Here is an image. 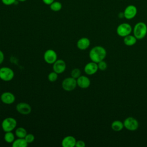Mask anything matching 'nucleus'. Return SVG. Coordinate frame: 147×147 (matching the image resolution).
<instances>
[{
	"mask_svg": "<svg viewBox=\"0 0 147 147\" xmlns=\"http://www.w3.org/2000/svg\"><path fill=\"white\" fill-rule=\"evenodd\" d=\"M106 55L107 51L106 49L100 45L94 47L89 52V57L91 60L96 63L104 60Z\"/></svg>",
	"mask_w": 147,
	"mask_h": 147,
	"instance_id": "1",
	"label": "nucleus"
},
{
	"mask_svg": "<svg viewBox=\"0 0 147 147\" xmlns=\"http://www.w3.org/2000/svg\"><path fill=\"white\" fill-rule=\"evenodd\" d=\"M133 35L137 40L143 39L147 34V25L144 22H138L133 29Z\"/></svg>",
	"mask_w": 147,
	"mask_h": 147,
	"instance_id": "2",
	"label": "nucleus"
},
{
	"mask_svg": "<svg viewBox=\"0 0 147 147\" xmlns=\"http://www.w3.org/2000/svg\"><path fill=\"white\" fill-rule=\"evenodd\" d=\"M133 31L132 26L127 22L120 24L117 28L116 32L117 34L122 37H125L131 34Z\"/></svg>",
	"mask_w": 147,
	"mask_h": 147,
	"instance_id": "3",
	"label": "nucleus"
},
{
	"mask_svg": "<svg viewBox=\"0 0 147 147\" xmlns=\"http://www.w3.org/2000/svg\"><path fill=\"white\" fill-rule=\"evenodd\" d=\"M1 126L4 131H11L17 126V121L12 117L6 118L3 120Z\"/></svg>",
	"mask_w": 147,
	"mask_h": 147,
	"instance_id": "4",
	"label": "nucleus"
},
{
	"mask_svg": "<svg viewBox=\"0 0 147 147\" xmlns=\"http://www.w3.org/2000/svg\"><path fill=\"white\" fill-rule=\"evenodd\" d=\"M124 127L129 131H135L139 126L138 121L134 117H129L125 118L123 122Z\"/></svg>",
	"mask_w": 147,
	"mask_h": 147,
	"instance_id": "5",
	"label": "nucleus"
},
{
	"mask_svg": "<svg viewBox=\"0 0 147 147\" xmlns=\"http://www.w3.org/2000/svg\"><path fill=\"white\" fill-rule=\"evenodd\" d=\"M14 76V71L9 67H3L0 68V79L5 82L11 80Z\"/></svg>",
	"mask_w": 147,
	"mask_h": 147,
	"instance_id": "6",
	"label": "nucleus"
},
{
	"mask_svg": "<svg viewBox=\"0 0 147 147\" xmlns=\"http://www.w3.org/2000/svg\"><path fill=\"white\" fill-rule=\"evenodd\" d=\"M61 86L62 88L67 91H72L77 86L76 79L72 77L67 78L62 82Z\"/></svg>",
	"mask_w": 147,
	"mask_h": 147,
	"instance_id": "7",
	"label": "nucleus"
},
{
	"mask_svg": "<svg viewBox=\"0 0 147 147\" xmlns=\"http://www.w3.org/2000/svg\"><path fill=\"white\" fill-rule=\"evenodd\" d=\"M123 12L125 18L131 20L136 16L137 14V8L133 5H129L125 7Z\"/></svg>",
	"mask_w": 147,
	"mask_h": 147,
	"instance_id": "8",
	"label": "nucleus"
},
{
	"mask_svg": "<svg viewBox=\"0 0 147 147\" xmlns=\"http://www.w3.org/2000/svg\"><path fill=\"white\" fill-rule=\"evenodd\" d=\"M44 59L48 64H53L57 60V53L53 49H48L44 54Z\"/></svg>",
	"mask_w": 147,
	"mask_h": 147,
	"instance_id": "9",
	"label": "nucleus"
},
{
	"mask_svg": "<svg viewBox=\"0 0 147 147\" xmlns=\"http://www.w3.org/2000/svg\"><path fill=\"white\" fill-rule=\"evenodd\" d=\"M98 64L94 61H91L86 64L84 68L85 73L88 75H92L96 73L98 70Z\"/></svg>",
	"mask_w": 147,
	"mask_h": 147,
	"instance_id": "10",
	"label": "nucleus"
},
{
	"mask_svg": "<svg viewBox=\"0 0 147 147\" xmlns=\"http://www.w3.org/2000/svg\"><path fill=\"white\" fill-rule=\"evenodd\" d=\"M16 110L21 114L28 115L31 113L32 108L29 104L25 102H21L17 105Z\"/></svg>",
	"mask_w": 147,
	"mask_h": 147,
	"instance_id": "11",
	"label": "nucleus"
},
{
	"mask_svg": "<svg viewBox=\"0 0 147 147\" xmlns=\"http://www.w3.org/2000/svg\"><path fill=\"white\" fill-rule=\"evenodd\" d=\"M65 68H66V64L63 60H61V59L57 60L53 64V71H55L58 74L63 73L65 70Z\"/></svg>",
	"mask_w": 147,
	"mask_h": 147,
	"instance_id": "12",
	"label": "nucleus"
},
{
	"mask_svg": "<svg viewBox=\"0 0 147 147\" xmlns=\"http://www.w3.org/2000/svg\"><path fill=\"white\" fill-rule=\"evenodd\" d=\"M15 99V96L10 92H4L1 95V101L3 103L7 105H10L14 103Z\"/></svg>",
	"mask_w": 147,
	"mask_h": 147,
	"instance_id": "13",
	"label": "nucleus"
},
{
	"mask_svg": "<svg viewBox=\"0 0 147 147\" xmlns=\"http://www.w3.org/2000/svg\"><path fill=\"white\" fill-rule=\"evenodd\" d=\"M77 86H78L81 88H88L91 84V81L90 79L84 75L80 76L78 78L76 79Z\"/></svg>",
	"mask_w": 147,
	"mask_h": 147,
	"instance_id": "14",
	"label": "nucleus"
},
{
	"mask_svg": "<svg viewBox=\"0 0 147 147\" xmlns=\"http://www.w3.org/2000/svg\"><path fill=\"white\" fill-rule=\"evenodd\" d=\"M76 140L75 138L72 136H68L65 137L62 141L61 145L63 147H74L75 146Z\"/></svg>",
	"mask_w": 147,
	"mask_h": 147,
	"instance_id": "15",
	"label": "nucleus"
},
{
	"mask_svg": "<svg viewBox=\"0 0 147 147\" xmlns=\"http://www.w3.org/2000/svg\"><path fill=\"white\" fill-rule=\"evenodd\" d=\"M77 47L80 50H85L90 45V41L87 37H82L78 40L76 44Z\"/></svg>",
	"mask_w": 147,
	"mask_h": 147,
	"instance_id": "16",
	"label": "nucleus"
},
{
	"mask_svg": "<svg viewBox=\"0 0 147 147\" xmlns=\"http://www.w3.org/2000/svg\"><path fill=\"white\" fill-rule=\"evenodd\" d=\"M137 39L134 35H127L123 37V43L126 46H133L136 44Z\"/></svg>",
	"mask_w": 147,
	"mask_h": 147,
	"instance_id": "17",
	"label": "nucleus"
},
{
	"mask_svg": "<svg viewBox=\"0 0 147 147\" xmlns=\"http://www.w3.org/2000/svg\"><path fill=\"white\" fill-rule=\"evenodd\" d=\"M111 127L115 131H120L124 127L123 123L119 120L114 121L111 124Z\"/></svg>",
	"mask_w": 147,
	"mask_h": 147,
	"instance_id": "18",
	"label": "nucleus"
},
{
	"mask_svg": "<svg viewBox=\"0 0 147 147\" xmlns=\"http://www.w3.org/2000/svg\"><path fill=\"white\" fill-rule=\"evenodd\" d=\"M28 143L26 142L24 138H18L15 140L12 143L13 147H26Z\"/></svg>",
	"mask_w": 147,
	"mask_h": 147,
	"instance_id": "19",
	"label": "nucleus"
},
{
	"mask_svg": "<svg viewBox=\"0 0 147 147\" xmlns=\"http://www.w3.org/2000/svg\"><path fill=\"white\" fill-rule=\"evenodd\" d=\"M15 134L18 138H25V137L27 134V132L25 128L20 127H18L16 130Z\"/></svg>",
	"mask_w": 147,
	"mask_h": 147,
	"instance_id": "20",
	"label": "nucleus"
},
{
	"mask_svg": "<svg viewBox=\"0 0 147 147\" xmlns=\"http://www.w3.org/2000/svg\"><path fill=\"white\" fill-rule=\"evenodd\" d=\"M4 140L7 143H13L14 140V135L11 131H7L4 135Z\"/></svg>",
	"mask_w": 147,
	"mask_h": 147,
	"instance_id": "21",
	"label": "nucleus"
},
{
	"mask_svg": "<svg viewBox=\"0 0 147 147\" xmlns=\"http://www.w3.org/2000/svg\"><path fill=\"white\" fill-rule=\"evenodd\" d=\"M51 9L53 11H59L62 8V5L60 2L54 1L50 5Z\"/></svg>",
	"mask_w": 147,
	"mask_h": 147,
	"instance_id": "22",
	"label": "nucleus"
},
{
	"mask_svg": "<svg viewBox=\"0 0 147 147\" xmlns=\"http://www.w3.org/2000/svg\"><path fill=\"white\" fill-rule=\"evenodd\" d=\"M57 78H58V74H57L55 71L50 72L48 75V79L51 82H55L57 79Z\"/></svg>",
	"mask_w": 147,
	"mask_h": 147,
	"instance_id": "23",
	"label": "nucleus"
},
{
	"mask_svg": "<svg viewBox=\"0 0 147 147\" xmlns=\"http://www.w3.org/2000/svg\"><path fill=\"white\" fill-rule=\"evenodd\" d=\"M80 74H81V71L79 68H74L72 70L71 72V77L76 79L80 76Z\"/></svg>",
	"mask_w": 147,
	"mask_h": 147,
	"instance_id": "24",
	"label": "nucleus"
},
{
	"mask_svg": "<svg viewBox=\"0 0 147 147\" xmlns=\"http://www.w3.org/2000/svg\"><path fill=\"white\" fill-rule=\"evenodd\" d=\"M97 64H98V69L100 71H105L106 69V68L107 67V64L106 62L104 60H102V61L98 63Z\"/></svg>",
	"mask_w": 147,
	"mask_h": 147,
	"instance_id": "25",
	"label": "nucleus"
},
{
	"mask_svg": "<svg viewBox=\"0 0 147 147\" xmlns=\"http://www.w3.org/2000/svg\"><path fill=\"white\" fill-rule=\"evenodd\" d=\"M24 138L25 139V140L26 141V142L28 144H30V143L33 142V141L34 140V136L31 133L27 134Z\"/></svg>",
	"mask_w": 147,
	"mask_h": 147,
	"instance_id": "26",
	"label": "nucleus"
},
{
	"mask_svg": "<svg viewBox=\"0 0 147 147\" xmlns=\"http://www.w3.org/2000/svg\"><path fill=\"white\" fill-rule=\"evenodd\" d=\"M1 1H2V2L5 5H11L15 3V2H16V0H1Z\"/></svg>",
	"mask_w": 147,
	"mask_h": 147,
	"instance_id": "27",
	"label": "nucleus"
},
{
	"mask_svg": "<svg viewBox=\"0 0 147 147\" xmlns=\"http://www.w3.org/2000/svg\"><path fill=\"white\" fill-rule=\"evenodd\" d=\"M85 146H86V144H85L84 141H83L82 140L76 141L75 146H76V147H84Z\"/></svg>",
	"mask_w": 147,
	"mask_h": 147,
	"instance_id": "28",
	"label": "nucleus"
},
{
	"mask_svg": "<svg viewBox=\"0 0 147 147\" xmlns=\"http://www.w3.org/2000/svg\"><path fill=\"white\" fill-rule=\"evenodd\" d=\"M4 60V54L2 51L0 50V64L2 63Z\"/></svg>",
	"mask_w": 147,
	"mask_h": 147,
	"instance_id": "29",
	"label": "nucleus"
},
{
	"mask_svg": "<svg viewBox=\"0 0 147 147\" xmlns=\"http://www.w3.org/2000/svg\"><path fill=\"white\" fill-rule=\"evenodd\" d=\"M55 0H42V2L48 5H50L52 3H53L54 2Z\"/></svg>",
	"mask_w": 147,
	"mask_h": 147,
	"instance_id": "30",
	"label": "nucleus"
},
{
	"mask_svg": "<svg viewBox=\"0 0 147 147\" xmlns=\"http://www.w3.org/2000/svg\"><path fill=\"white\" fill-rule=\"evenodd\" d=\"M118 17L119 18H124V14H123V12H121V13H119L118 14Z\"/></svg>",
	"mask_w": 147,
	"mask_h": 147,
	"instance_id": "31",
	"label": "nucleus"
},
{
	"mask_svg": "<svg viewBox=\"0 0 147 147\" xmlns=\"http://www.w3.org/2000/svg\"><path fill=\"white\" fill-rule=\"evenodd\" d=\"M18 1H20V2H24V1H26V0H18Z\"/></svg>",
	"mask_w": 147,
	"mask_h": 147,
	"instance_id": "32",
	"label": "nucleus"
}]
</instances>
